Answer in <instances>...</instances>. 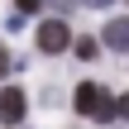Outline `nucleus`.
<instances>
[{
  "label": "nucleus",
  "mask_w": 129,
  "mask_h": 129,
  "mask_svg": "<svg viewBox=\"0 0 129 129\" xmlns=\"http://www.w3.org/2000/svg\"><path fill=\"white\" fill-rule=\"evenodd\" d=\"M38 10V0H19V14H34Z\"/></svg>",
  "instance_id": "6"
},
{
  "label": "nucleus",
  "mask_w": 129,
  "mask_h": 129,
  "mask_svg": "<svg viewBox=\"0 0 129 129\" xmlns=\"http://www.w3.org/2000/svg\"><path fill=\"white\" fill-rule=\"evenodd\" d=\"M72 43V29L62 24V19H43V29H38V48L43 53H62Z\"/></svg>",
  "instance_id": "2"
},
{
  "label": "nucleus",
  "mask_w": 129,
  "mask_h": 129,
  "mask_svg": "<svg viewBox=\"0 0 129 129\" xmlns=\"http://www.w3.org/2000/svg\"><path fill=\"white\" fill-rule=\"evenodd\" d=\"M120 115H124V120H129V96H120Z\"/></svg>",
  "instance_id": "9"
},
{
  "label": "nucleus",
  "mask_w": 129,
  "mask_h": 129,
  "mask_svg": "<svg viewBox=\"0 0 129 129\" xmlns=\"http://www.w3.org/2000/svg\"><path fill=\"white\" fill-rule=\"evenodd\" d=\"M105 48L129 53V19H110V24H105Z\"/></svg>",
  "instance_id": "4"
},
{
  "label": "nucleus",
  "mask_w": 129,
  "mask_h": 129,
  "mask_svg": "<svg viewBox=\"0 0 129 129\" xmlns=\"http://www.w3.org/2000/svg\"><path fill=\"white\" fill-rule=\"evenodd\" d=\"M77 5H91V10H101V5H110V0H77Z\"/></svg>",
  "instance_id": "8"
},
{
  "label": "nucleus",
  "mask_w": 129,
  "mask_h": 129,
  "mask_svg": "<svg viewBox=\"0 0 129 129\" xmlns=\"http://www.w3.org/2000/svg\"><path fill=\"white\" fill-rule=\"evenodd\" d=\"M5 72H10V53L0 48V77H5Z\"/></svg>",
  "instance_id": "7"
},
{
  "label": "nucleus",
  "mask_w": 129,
  "mask_h": 129,
  "mask_svg": "<svg viewBox=\"0 0 129 129\" xmlns=\"http://www.w3.org/2000/svg\"><path fill=\"white\" fill-rule=\"evenodd\" d=\"M96 53H101V43H96V38H77V57H81V62H91Z\"/></svg>",
  "instance_id": "5"
},
{
  "label": "nucleus",
  "mask_w": 129,
  "mask_h": 129,
  "mask_svg": "<svg viewBox=\"0 0 129 129\" xmlns=\"http://www.w3.org/2000/svg\"><path fill=\"white\" fill-rule=\"evenodd\" d=\"M77 110H81V115H91V120H115V115H120V101H115L105 86L81 81V86H77Z\"/></svg>",
  "instance_id": "1"
},
{
  "label": "nucleus",
  "mask_w": 129,
  "mask_h": 129,
  "mask_svg": "<svg viewBox=\"0 0 129 129\" xmlns=\"http://www.w3.org/2000/svg\"><path fill=\"white\" fill-rule=\"evenodd\" d=\"M0 120H5V124H19V120H24V91H19V86H5V91H0Z\"/></svg>",
  "instance_id": "3"
},
{
  "label": "nucleus",
  "mask_w": 129,
  "mask_h": 129,
  "mask_svg": "<svg viewBox=\"0 0 129 129\" xmlns=\"http://www.w3.org/2000/svg\"><path fill=\"white\" fill-rule=\"evenodd\" d=\"M53 5H72V0H53Z\"/></svg>",
  "instance_id": "10"
}]
</instances>
